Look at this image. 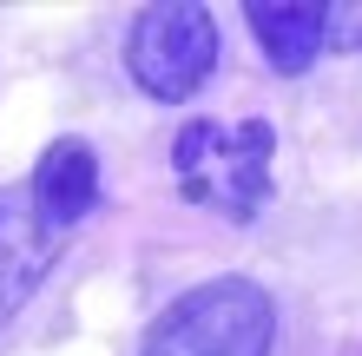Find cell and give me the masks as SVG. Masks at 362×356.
<instances>
[{
    "instance_id": "1",
    "label": "cell",
    "mask_w": 362,
    "mask_h": 356,
    "mask_svg": "<svg viewBox=\"0 0 362 356\" xmlns=\"http://www.w3.org/2000/svg\"><path fill=\"white\" fill-rule=\"evenodd\" d=\"M270 165H276V125L270 119H191L172 139V178L191 205L218 212L230 224H250L270 205Z\"/></svg>"
},
{
    "instance_id": "2",
    "label": "cell",
    "mask_w": 362,
    "mask_h": 356,
    "mask_svg": "<svg viewBox=\"0 0 362 356\" xmlns=\"http://www.w3.org/2000/svg\"><path fill=\"white\" fill-rule=\"evenodd\" d=\"M276 304L257 277H204L145 323L139 356H270Z\"/></svg>"
},
{
    "instance_id": "3",
    "label": "cell",
    "mask_w": 362,
    "mask_h": 356,
    "mask_svg": "<svg viewBox=\"0 0 362 356\" xmlns=\"http://www.w3.org/2000/svg\"><path fill=\"white\" fill-rule=\"evenodd\" d=\"M125 73L139 79L145 99H165L178 106L218 73V20L191 0H158V7H139L132 40H125Z\"/></svg>"
},
{
    "instance_id": "4",
    "label": "cell",
    "mask_w": 362,
    "mask_h": 356,
    "mask_svg": "<svg viewBox=\"0 0 362 356\" xmlns=\"http://www.w3.org/2000/svg\"><path fill=\"white\" fill-rule=\"evenodd\" d=\"M66 224L33 198V185H0V323H13L47 270L66 258Z\"/></svg>"
},
{
    "instance_id": "5",
    "label": "cell",
    "mask_w": 362,
    "mask_h": 356,
    "mask_svg": "<svg viewBox=\"0 0 362 356\" xmlns=\"http://www.w3.org/2000/svg\"><path fill=\"white\" fill-rule=\"evenodd\" d=\"M244 20H250V33H257L264 59H270L284 79L310 73L316 53L329 47V13H323V7H303V0H250Z\"/></svg>"
},
{
    "instance_id": "6",
    "label": "cell",
    "mask_w": 362,
    "mask_h": 356,
    "mask_svg": "<svg viewBox=\"0 0 362 356\" xmlns=\"http://www.w3.org/2000/svg\"><path fill=\"white\" fill-rule=\"evenodd\" d=\"M27 185H33V198L73 231V224L99 205V159H93V145L86 139H53L47 152L33 159Z\"/></svg>"
},
{
    "instance_id": "7",
    "label": "cell",
    "mask_w": 362,
    "mask_h": 356,
    "mask_svg": "<svg viewBox=\"0 0 362 356\" xmlns=\"http://www.w3.org/2000/svg\"><path fill=\"white\" fill-rule=\"evenodd\" d=\"M329 13V53H349V47H362V0L349 7V0H336V7H323Z\"/></svg>"
}]
</instances>
